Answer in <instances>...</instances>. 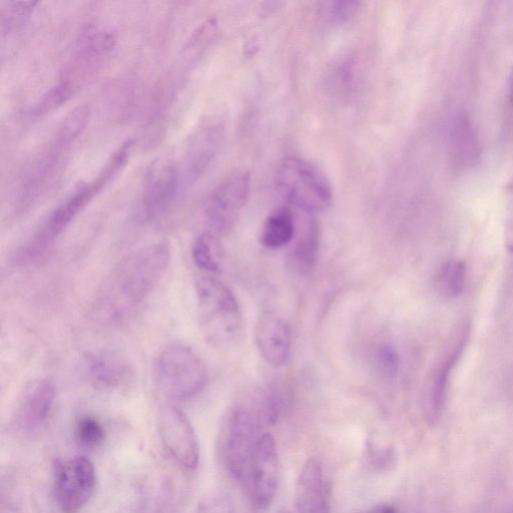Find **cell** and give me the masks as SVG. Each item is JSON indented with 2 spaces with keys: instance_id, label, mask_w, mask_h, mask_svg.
<instances>
[{
  "instance_id": "cell-1",
  "label": "cell",
  "mask_w": 513,
  "mask_h": 513,
  "mask_svg": "<svg viewBox=\"0 0 513 513\" xmlns=\"http://www.w3.org/2000/svg\"><path fill=\"white\" fill-rule=\"evenodd\" d=\"M171 262L167 243L156 242L138 249L112 271L97 292L93 315L105 325L131 318L155 292Z\"/></svg>"
},
{
  "instance_id": "cell-2",
  "label": "cell",
  "mask_w": 513,
  "mask_h": 513,
  "mask_svg": "<svg viewBox=\"0 0 513 513\" xmlns=\"http://www.w3.org/2000/svg\"><path fill=\"white\" fill-rule=\"evenodd\" d=\"M195 287L199 324L207 342L219 348L234 344L243 330V316L234 293L208 275L198 278Z\"/></svg>"
},
{
  "instance_id": "cell-3",
  "label": "cell",
  "mask_w": 513,
  "mask_h": 513,
  "mask_svg": "<svg viewBox=\"0 0 513 513\" xmlns=\"http://www.w3.org/2000/svg\"><path fill=\"white\" fill-rule=\"evenodd\" d=\"M156 375L164 394L175 401L196 397L208 380L202 358L183 344L168 345L160 352L156 361Z\"/></svg>"
},
{
  "instance_id": "cell-4",
  "label": "cell",
  "mask_w": 513,
  "mask_h": 513,
  "mask_svg": "<svg viewBox=\"0 0 513 513\" xmlns=\"http://www.w3.org/2000/svg\"><path fill=\"white\" fill-rule=\"evenodd\" d=\"M276 183L285 198L306 214L325 212L332 204L330 183L315 166L305 160L285 158L278 167Z\"/></svg>"
},
{
  "instance_id": "cell-5",
  "label": "cell",
  "mask_w": 513,
  "mask_h": 513,
  "mask_svg": "<svg viewBox=\"0 0 513 513\" xmlns=\"http://www.w3.org/2000/svg\"><path fill=\"white\" fill-rule=\"evenodd\" d=\"M117 44L112 30L94 24L86 26L76 40L72 59L60 80L79 93L110 61Z\"/></svg>"
},
{
  "instance_id": "cell-6",
  "label": "cell",
  "mask_w": 513,
  "mask_h": 513,
  "mask_svg": "<svg viewBox=\"0 0 513 513\" xmlns=\"http://www.w3.org/2000/svg\"><path fill=\"white\" fill-rule=\"evenodd\" d=\"M254 414L246 407L236 406L226 415L220 434L223 463L236 480L249 476L251 462L260 437Z\"/></svg>"
},
{
  "instance_id": "cell-7",
  "label": "cell",
  "mask_w": 513,
  "mask_h": 513,
  "mask_svg": "<svg viewBox=\"0 0 513 513\" xmlns=\"http://www.w3.org/2000/svg\"><path fill=\"white\" fill-rule=\"evenodd\" d=\"M96 486V467L86 456L60 461L55 467V495L64 513H79L90 502Z\"/></svg>"
},
{
  "instance_id": "cell-8",
  "label": "cell",
  "mask_w": 513,
  "mask_h": 513,
  "mask_svg": "<svg viewBox=\"0 0 513 513\" xmlns=\"http://www.w3.org/2000/svg\"><path fill=\"white\" fill-rule=\"evenodd\" d=\"M250 191L251 177L248 173H236L224 180L213 191L206 207L207 232L218 238L229 233L246 205Z\"/></svg>"
},
{
  "instance_id": "cell-9",
  "label": "cell",
  "mask_w": 513,
  "mask_h": 513,
  "mask_svg": "<svg viewBox=\"0 0 513 513\" xmlns=\"http://www.w3.org/2000/svg\"><path fill=\"white\" fill-rule=\"evenodd\" d=\"M158 429L164 447L182 467L194 470L201 457L200 443L187 415L174 405H166L158 414Z\"/></svg>"
},
{
  "instance_id": "cell-10",
  "label": "cell",
  "mask_w": 513,
  "mask_h": 513,
  "mask_svg": "<svg viewBox=\"0 0 513 513\" xmlns=\"http://www.w3.org/2000/svg\"><path fill=\"white\" fill-rule=\"evenodd\" d=\"M182 176L175 164L166 159L154 162L145 176L142 197L144 216L155 220L174 205L181 190Z\"/></svg>"
},
{
  "instance_id": "cell-11",
  "label": "cell",
  "mask_w": 513,
  "mask_h": 513,
  "mask_svg": "<svg viewBox=\"0 0 513 513\" xmlns=\"http://www.w3.org/2000/svg\"><path fill=\"white\" fill-rule=\"evenodd\" d=\"M469 327L461 326L450 340L448 348L430 373L424 394L425 413L430 423H435L445 406L452 371L466 347Z\"/></svg>"
},
{
  "instance_id": "cell-12",
  "label": "cell",
  "mask_w": 513,
  "mask_h": 513,
  "mask_svg": "<svg viewBox=\"0 0 513 513\" xmlns=\"http://www.w3.org/2000/svg\"><path fill=\"white\" fill-rule=\"evenodd\" d=\"M249 476L255 504L263 509L269 507L277 494L280 479L278 447L275 438L269 433L263 434L258 440Z\"/></svg>"
},
{
  "instance_id": "cell-13",
  "label": "cell",
  "mask_w": 513,
  "mask_h": 513,
  "mask_svg": "<svg viewBox=\"0 0 513 513\" xmlns=\"http://www.w3.org/2000/svg\"><path fill=\"white\" fill-rule=\"evenodd\" d=\"M57 399V386L50 378H39L23 391L14 416L19 431L34 434L48 422Z\"/></svg>"
},
{
  "instance_id": "cell-14",
  "label": "cell",
  "mask_w": 513,
  "mask_h": 513,
  "mask_svg": "<svg viewBox=\"0 0 513 513\" xmlns=\"http://www.w3.org/2000/svg\"><path fill=\"white\" fill-rule=\"evenodd\" d=\"M255 342L262 358L273 367L284 366L291 354L292 331L288 322L274 312H265L255 326Z\"/></svg>"
},
{
  "instance_id": "cell-15",
  "label": "cell",
  "mask_w": 513,
  "mask_h": 513,
  "mask_svg": "<svg viewBox=\"0 0 513 513\" xmlns=\"http://www.w3.org/2000/svg\"><path fill=\"white\" fill-rule=\"evenodd\" d=\"M85 373L89 382L102 390H114L128 385L134 375L132 365L122 355L105 350L86 357Z\"/></svg>"
},
{
  "instance_id": "cell-16",
  "label": "cell",
  "mask_w": 513,
  "mask_h": 513,
  "mask_svg": "<svg viewBox=\"0 0 513 513\" xmlns=\"http://www.w3.org/2000/svg\"><path fill=\"white\" fill-rule=\"evenodd\" d=\"M294 495L297 513H330L324 468L319 458L311 457L304 463Z\"/></svg>"
},
{
  "instance_id": "cell-17",
  "label": "cell",
  "mask_w": 513,
  "mask_h": 513,
  "mask_svg": "<svg viewBox=\"0 0 513 513\" xmlns=\"http://www.w3.org/2000/svg\"><path fill=\"white\" fill-rule=\"evenodd\" d=\"M223 140V129L210 125L191 138L185 154L184 177L189 185L198 182L215 160Z\"/></svg>"
},
{
  "instance_id": "cell-18",
  "label": "cell",
  "mask_w": 513,
  "mask_h": 513,
  "mask_svg": "<svg viewBox=\"0 0 513 513\" xmlns=\"http://www.w3.org/2000/svg\"><path fill=\"white\" fill-rule=\"evenodd\" d=\"M448 137L450 153L458 167L469 168L479 161L481 143L474 125L466 114L460 113L452 119Z\"/></svg>"
},
{
  "instance_id": "cell-19",
  "label": "cell",
  "mask_w": 513,
  "mask_h": 513,
  "mask_svg": "<svg viewBox=\"0 0 513 513\" xmlns=\"http://www.w3.org/2000/svg\"><path fill=\"white\" fill-rule=\"evenodd\" d=\"M320 250V229L311 219L297 242L291 247L286 257L289 271L297 276L308 275L315 267Z\"/></svg>"
},
{
  "instance_id": "cell-20",
  "label": "cell",
  "mask_w": 513,
  "mask_h": 513,
  "mask_svg": "<svg viewBox=\"0 0 513 513\" xmlns=\"http://www.w3.org/2000/svg\"><path fill=\"white\" fill-rule=\"evenodd\" d=\"M91 118V108L80 106L72 111L61 124L49 150L65 158L87 129Z\"/></svg>"
},
{
  "instance_id": "cell-21",
  "label": "cell",
  "mask_w": 513,
  "mask_h": 513,
  "mask_svg": "<svg viewBox=\"0 0 513 513\" xmlns=\"http://www.w3.org/2000/svg\"><path fill=\"white\" fill-rule=\"evenodd\" d=\"M296 233L295 217L287 208L279 209L265 221L260 243L267 249L277 250L290 244Z\"/></svg>"
},
{
  "instance_id": "cell-22",
  "label": "cell",
  "mask_w": 513,
  "mask_h": 513,
  "mask_svg": "<svg viewBox=\"0 0 513 513\" xmlns=\"http://www.w3.org/2000/svg\"><path fill=\"white\" fill-rule=\"evenodd\" d=\"M466 276L467 269L463 261L448 260L440 267L436 275L437 293L447 300L458 298L464 291Z\"/></svg>"
},
{
  "instance_id": "cell-23",
  "label": "cell",
  "mask_w": 513,
  "mask_h": 513,
  "mask_svg": "<svg viewBox=\"0 0 513 513\" xmlns=\"http://www.w3.org/2000/svg\"><path fill=\"white\" fill-rule=\"evenodd\" d=\"M192 257L199 269L209 273L219 272L222 262L219 238L209 232L200 235L193 245Z\"/></svg>"
},
{
  "instance_id": "cell-24",
  "label": "cell",
  "mask_w": 513,
  "mask_h": 513,
  "mask_svg": "<svg viewBox=\"0 0 513 513\" xmlns=\"http://www.w3.org/2000/svg\"><path fill=\"white\" fill-rule=\"evenodd\" d=\"M38 2H9L2 5V37L5 42L19 32L34 14Z\"/></svg>"
},
{
  "instance_id": "cell-25",
  "label": "cell",
  "mask_w": 513,
  "mask_h": 513,
  "mask_svg": "<svg viewBox=\"0 0 513 513\" xmlns=\"http://www.w3.org/2000/svg\"><path fill=\"white\" fill-rule=\"evenodd\" d=\"M77 94L78 92L70 84L60 80L31 109L30 116L38 119L52 114L67 104Z\"/></svg>"
},
{
  "instance_id": "cell-26",
  "label": "cell",
  "mask_w": 513,
  "mask_h": 513,
  "mask_svg": "<svg viewBox=\"0 0 513 513\" xmlns=\"http://www.w3.org/2000/svg\"><path fill=\"white\" fill-rule=\"evenodd\" d=\"M292 395L284 385H273L266 394L264 414L268 423L275 425L287 414Z\"/></svg>"
},
{
  "instance_id": "cell-27",
  "label": "cell",
  "mask_w": 513,
  "mask_h": 513,
  "mask_svg": "<svg viewBox=\"0 0 513 513\" xmlns=\"http://www.w3.org/2000/svg\"><path fill=\"white\" fill-rule=\"evenodd\" d=\"M133 140L125 142L109 159L108 163L94 180L102 191L124 170L134 149Z\"/></svg>"
},
{
  "instance_id": "cell-28",
  "label": "cell",
  "mask_w": 513,
  "mask_h": 513,
  "mask_svg": "<svg viewBox=\"0 0 513 513\" xmlns=\"http://www.w3.org/2000/svg\"><path fill=\"white\" fill-rule=\"evenodd\" d=\"M218 33L216 20H209L204 23L188 41L184 54L190 61L197 60L213 44Z\"/></svg>"
},
{
  "instance_id": "cell-29",
  "label": "cell",
  "mask_w": 513,
  "mask_h": 513,
  "mask_svg": "<svg viewBox=\"0 0 513 513\" xmlns=\"http://www.w3.org/2000/svg\"><path fill=\"white\" fill-rule=\"evenodd\" d=\"M76 438L80 445L94 448L103 443L105 429L101 422L92 416L81 418L76 427Z\"/></svg>"
},
{
  "instance_id": "cell-30",
  "label": "cell",
  "mask_w": 513,
  "mask_h": 513,
  "mask_svg": "<svg viewBox=\"0 0 513 513\" xmlns=\"http://www.w3.org/2000/svg\"><path fill=\"white\" fill-rule=\"evenodd\" d=\"M192 513H235V508L227 493L211 491L198 500Z\"/></svg>"
},
{
  "instance_id": "cell-31",
  "label": "cell",
  "mask_w": 513,
  "mask_h": 513,
  "mask_svg": "<svg viewBox=\"0 0 513 513\" xmlns=\"http://www.w3.org/2000/svg\"><path fill=\"white\" fill-rule=\"evenodd\" d=\"M361 4L358 2H327L322 4L323 16L333 24H345L358 13Z\"/></svg>"
},
{
  "instance_id": "cell-32",
  "label": "cell",
  "mask_w": 513,
  "mask_h": 513,
  "mask_svg": "<svg viewBox=\"0 0 513 513\" xmlns=\"http://www.w3.org/2000/svg\"><path fill=\"white\" fill-rule=\"evenodd\" d=\"M375 363L378 371L386 378H394L400 366L398 352L391 345H383L376 352Z\"/></svg>"
},
{
  "instance_id": "cell-33",
  "label": "cell",
  "mask_w": 513,
  "mask_h": 513,
  "mask_svg": "<svg viewBox=\"0 0 513 513\" xmlns=\"http://www.w3.org/2000/svg\"><path fill=\"white\" fill-rule=\"evenodd\" d=\"M392 456L393 454L389 448L368 444V459L371 465L378 468L388 466L391 463Z\"/></svg>"
},
{
  "instance_id": "cell-34",
  "label": "cell",
  "mask_w": 513,
  "mask_h": 513,
  "mask_svg": "<svg viewBox=\"0 0 513 513\" xmlns=\"http://www.w3.org/2000/svg\"><path fill=\"white\" fill-rule=\"evenodd\" d=\"M365 513H397V511L392 505L382 503L371 507Z\"/></svg>"
},
{
  "instance_id": "cell-35",
  "label": "cell",
  "mask_w": 513,
  "mask_h": 513,
  "mask_svg": "<svg viewBox=\"0 0 513 513\" xmlns=\"http://www.w3.org/2000/svg\"><path fill=\"white\" fill-rule=\"evenodd\" d=\"M276 513H291V512L289 510H287L286 508H281Z\"/></svg>"
}]
</instances>
